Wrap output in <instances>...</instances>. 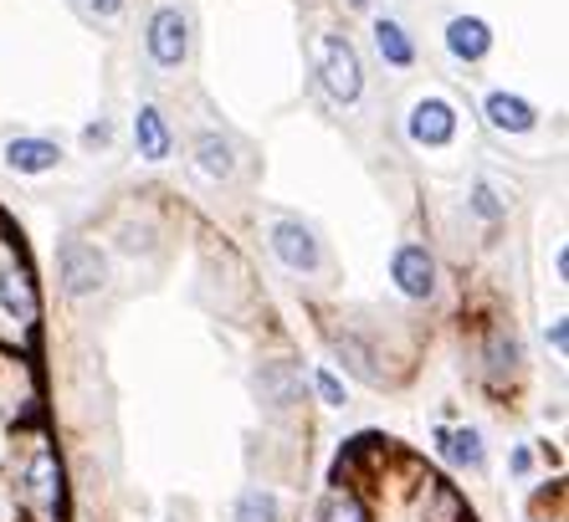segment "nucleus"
Wrapping results in <instances>:
<instances>
[{
    "instance_id": "f8f14e48",
    "label": "nucleus",
    "mask_w": 569,
    "mask_h": 522,
    "mask_svg": "<svg viewBox=\"0 0 569 522\" xmlns=\"http://www.w3.org/2000/svg\"><path fill=\"white\" fill-rule=\"evenodd\" d=\"M488 123L503 133H529L533 123H539V113H533L529 98H518V92H492L488 98Z\"/></svg>"
},
{
    "instance_id": "423d86ee",
    "label": "nucleus",
    "mask_w": 569,
    "mask_h": 522,
    "mask_svg": "<svg viewBox=\"0 0 569 522\" xmlns=\"http://www.w3.org/2000/svg\"><path fill=\"white\" fill-rule=\"evenodd\" d=\"M257 394H262L267 410H292L303 400V369L288 364V359H272V364L257 369Z\"/></svg>"
},
{
    "instance_id": "f3484780",
    "label": "nucleus",
    "mask_w": 569,
    "mask_h": 522,
    "mask_svg": "<svg viewBox=\"0 0 569 522\" xmlns=\"http://www.w3.org/2000/svg\"><path fill=\"white\" fill-rule=\"evenodd\" d=\"M482 359H488V379H492V384H503V379L518 374V359H523V349H518L513 333H492Z\"/></svg>"
},
{
    "instance_id": "2eb2a0df",
    "label": "nucleus",
    "mask_w": 569,
    "mask_h": 522,
    "mask_svg": "<svg viewBox=\"0 0 569 522\" xmlns=\"http://www.w3.org/2000/svg\"><path fill=\"white\" fill-rule=\"evenodd\" d=\"M133 139H139V154L144 159H170V129H164V118H159V108H139L133 113Z\"/></svg>"
},
{
    "instance_id": "9d476101",
    "label": "nucleus",
    "mask_w": 569,
    "mask_h": 522,
    "mask_svg": "<svg viewBox=\"0 0 569 522\" xmlns=\"http://www.w3.org/2000/svg\"><path fill=\"white\" fill-rule=\"evenodd\" d=\"M437 451L451 461V466H462V471L488 466V445H482V435H477L472 425H462V431H437Z\"/></svg>"
},
{
    "instance_id": "1a4fd4ad",
    "label": "nucleus",
    "mask_w": 569,
    "mask_h": 522,
    "mask_svg": "<svg viewBox=\"0 0 569 522\" xmlns=\"http://www.w3.org/2000/svg\"><path fill=\"white\" fill-rule=\"evenodd\" d=\"M0 302H6V313H11L16 323H37L41 302H37V288H31L27 267H6V272H0Z\"/></svg>"
},
{
    "instance_id": "aec40b11",
    "label": "nucleus",
    "mask_w": 569,
    "mask_h": 522,
    "mask_svg": "<svg viewBox=\"0 0 569 522\" xmlns=\"http://www.w3.org/2000/svg\"><path fill=\"white\" fill-rule=\"evenodd\" d=\"M318 522H370V508H365V496H359L355 486H333L323 512H318Z\"/></svg>"
},
{
    "instance_id": "0eeeda50",
    "label": "nucleus",
    "mask_w": 569,
    "mask_h": 522,
    "mask_svg": "<svg viewBox=\"0 0 569 522\" xmlns=\"http://www.w3.org/2000/svg\"><path fill=\"white\" fill-rule=\"evenodd\" d=\"M272 251L282 257V267L292 272H313L318 267V235L303 221H278L272 225Z\"/></svg>"
},
{
    "instance_id": "6ab92c4d",
    "label": "nucleus",
    "mask_w": 569,
    "mask_h": 522,
    "mask_svg": "<svg viewBox=\"0 0 569 522\" xmlns=\"http://www.w3.org/2000/svg\"><path fill=\"white\" fill-rule=\"evenodd\" d=\"M231 522H282L278 496L267 492V486H247V492L237 496V512H231Z\"/></svg>"
},
{
    "instance_id": "4be33fe9",
    "label": "nucleus",
    "mask_w": 569,
    "mask_h": 522,
    "mask_svg": "<svg viewBox=\"0 0 569 522\" xmlns=\"http://www.w3.org/2000/svg\"><path fill=\"white\" fill-rule=\"evenodd\" d=\"M472 210H477V215H488V221H498V215H503V205L492 200L488 184H477V190H472Z\"/></svg>"
},
{
    "instance_id": "4468645a",
    "label": "nucleus",
    "mask_w": 569,
    "mask_h": 522,
    "mask_svg": "<svg viewBox=\"0 0 569 522\" xmlns=\"http://www.w3.org/2000/svg\"><path fill=\"white\" fill-rule=\"evenodd\" d=\"M447 47H451V57H462V62L488 57V47H492L488 21H477V16H457V21L447 27Z\"/></svg>"
},
{
    "instance_id": "ddd939ff",
    "label": "nucleus",
    "mask_w": 569,
    "mask_h": 522,
    "mask_svg": "<svg viewBox=\"0 0 569 522\" xmlns=\"http://www.w3.org/2000/svg\"><path fill=\"white\" fill-rule=\"evenodd\" d=\"M57 159H62V149H57L52 139H11V144H6V164H11L16 174L57 170Z\"/></svg>"
},
{
    "instance_id": "412c9836",
    "label": "nucleus",
    "mask_w": 569,
    "mask_h": 522,
    "mask_svg": "<svg viewBox=\"0 0 569 522\" xmlns=\"http://www.w3.org/2000/svg\"><path fill=\"white\" fill-rule=\"evenodd\" d=\"M313 390L323 405H345V384H339V374H329V369H318L313 374Z\"/></svg>"
},
{
    "instance_id": "f03ea898",
    "label": "nucleus",
    "mask_w": 569,
    "mask_h": 522,
    "mask_svg": "<svg viewBox=\"0 0 569 522\" xmlns=\"http://www.w3.org/2000/svg\"><path fill=\"white\" fill-rule=\"evenodd\" d=\"M57 277H62L67 298H88V292H98L108 282V261H103V251L88 247V241H62V251H57Z\"/></svg>"
},
{
    "instance_id": "5701e85b",
    "label": "nucleus",
    "mask_w": 569,
    "mask_h": 522,
    "mask_svg": "<svg viewBox=\"0 0 569 522\" xmlns=\"http://www.w3.org/2000/svg\"><path fill=\"white\" fill-rule=\"evenodd\" d=\"M88 11H93V16H103V21H113V16L123 11V0H88Z\"/></svg>"
},
{
    "instance_id": "20e7f679",
    "label": "nucleus",
    "mask_w": 569,
    "mask_h": 522,
    "mask_svg": "<svg viewBox=\"0 0 569 522\" xmlns=\"http://www.w3.org/2000/svg\"><path fill=\"white\" fill-rule=\"evenodd\" d=\"M190 52V21L186 11H174V6H164V11H154V21H149V57H154L159 67H180Z\"/></svg>"
},
{
    "instance_id": "cd10ccee",
    "label": "nucleus",
    "mask_w": 569,
    "mask_h": 522,
    "mask_svg": "<svg viewBox=\"0 0 569 522\" xmlns=\"http://www.w3.org/2000/svg\"><path fill=\"white\" fill-rule=\"evenodd\" d=\"M533 522H549V518H533Z\"/></svg>"
},
{
    "instance_id": "dca6fc26",
    "label": "nucleus",
    "mask_w": 569,
    "mask_h": 522,
    "mask_svg": "<svg viewBox=\"0 0 569 522\" xmlns=\"http://www.w3.org/2000/svg\"><path fill=\"white\" fill-rule=\"evenodd\" d=\"M196 164H200V174H211V180H226V174L237 170L231 139H221V133H200V139H196Z\"/></svg>"
},
{
    "instance_id": "a878e982",
    "label": "nucleus",
    "mask_w": 569,
    "mask_h": 522,
    "mask_svg": "<svg viewBox=\"0 0 569 522\" xmlns=\"http://www.w3.org/2000/svg\"><path fill=\"white\" fill-rule=\"evenodd\" d=\"M533 466V456H529V451H513V471H518V476H523V471H529Z\"/></svg>"
},
{
    "instance_id": "39448f33",
    "label": "nucleus",
    "mask_w": 569,
    "mask_h": 522,
    "mask_svg": "<svg viewBox=\"0 0 569 522\" xmlns=\"http://www.w3.org/2000/svg\"><path fill=\"white\" fill-rule=\"evenodd\" d=\"M390 277H396V288L416 302H426L437 292V261H431L426 247H400L396 261H390Z\"/></svg>"
},
{
    "instance_id": "f257e3e1",
    "label": "nucleus",
    "mask_w": 569,
    "mask_h": 522,
    "mask_svg": "<svg viewBox=\"0 0 569 522\" xmlns=\"http://www.w3.org/2000/svg\"><path fill=\"white\" fill-rule=\"evenodd\" d=\"M16 496H21V512L31 522H62V466L47 445L31 451V461L16 476Z\"/></svg>"
},
{
    "instance_id": "393cba45",
    "label": "nucleus",
    "mask_w": 569,
    "mask_h": 522,
    "mask_svg": "<svg viewBox=\"0 0 569 522\" xmlns=\"http://www.w3.org/2000/svg\"><path fill=\"white\" fill-rule=\"evenodd\" d=\"M108 133H113L108 123H93V129H88V144H108Z\"/></svg>"
},
{
    "instance_id": "9b49d317",
    "label": "nucleus",
    "mask_w": 569,
    "mask_h": 522,
    "mask_svg": "<svg viewBox=\"0 0 569 522\" xmlns=\"http://www.w3.org/2000/svg\"><path fill=\"white\" fill-rule=\"evenodd\" d=\"M0 374H6V384H0V410L21 420V415H27V405L37 400V384H31L27 364H21V359H11V353H0Z\"/></svg>"
},
{
    "instance_id": "b1692460",
    "label": "nucleus",
    "mask_w": 569,
    "mask_h": 522,
    "mask_svg": "<svg viewBox=\"0 0 569 522\" xmlns=\"http://www.w3.org/2000/svg\"><path fill=\"white\" fill-rule=\"evenodd\" d=\"M549 343H555V349H565V343H569V328L565 323H549Z\"/></svg>"
},
{
    "instance_id": "7ed1b4c3",
    "label": "nucleus",
    "mask_w": 569,
    "mask_h": 522,
    "mask_svg": "<svg viewBox=\"0 0 569 522\" xmlns=\"http://www.w3.org/2000/svg\"><path fill=\"white\" fill-rule=\"evenodd\" d=\"M323 88H329L339 103H355L359 92H365V67H359V52L349 37L323 41Z\"/></svg>"
},
{
    "instance_id": "bb28decb",
    "label": "nucleus",
    "mask_w": 569,
    "mask_h": 522,
    "mask_svg": "<svg viewBox=\"0 0 569 522\" xmlns=\"http://www.w3.org/2000/svg\"><path fill=\"white\" fill-rule=\"evenodd\" d=\"M349 6H365V0H349Z\"/></svg>"
},
{
    "instance_id": "a211bd4d",
    "label": "nucleus",
    "mask_w": 569,
    "mask_h": 522,
    "mask_svg": "<svg viewBox=\"0 0 569 522\" xmlns=\"http://www.w3.org/2000/svg\"><path fill=\"white\" fill-rule=\"evenodd\" d=\"M375 47H380V57L390 67H411L416 62V47H411V37H406L400 21H375Z\"/></svg>"
},
{
    "instance_id": "6e6552de",
    "label": "nucleus",
    "mask_w": 569,
    "mask_h": 522,
    "mask_svg": "<svg viewBox=\"0 0 569 522\" xmlns=\"http://www.w3.org/2000/svg\"><path fill=\"white\" fill-rule=\"evenodd\" d=\"M451 133H457V113H451V103H441V98H421V103L411 108V139L416 144H451Z\"/></svg>"
}]
</instances>
